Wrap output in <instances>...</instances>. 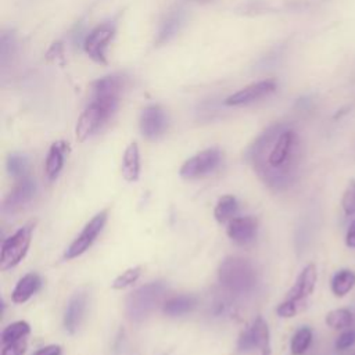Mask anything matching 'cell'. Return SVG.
I'll return each instance as SVG.
<instances>
[{"label":"cell","mask_w":355,"mask_h":355,"mask_svg":"<svg viewBox=\"0 0 355 355\" xmlns=\"http://www.w3.org/2000/svg\"><path fill=\"white\" fill-rule=\"evenodd\" d=\"M62 348L58 344H49L46 347L39 348L33 355H61Z\"/></svg>","instance_id":"obj_35"},{"label":"cell","mask_w":355,"mask_h":355,"mask_svg":"<svg viewBox=\"0 0 355 355\" xmlns=\"http://www.w3.org/2000/svg\"><path fill=\"white\" fill-rule=\"evenodd\" d=\"M28 348V341L26 338L12 341L10 344H4L1 348L0 355H24Z\"/></svg>","instance_id":"obj_32"},{"label":"cell","mask_w":355,"mask_h":355,"mask_svg":"<svg viewBox=\"0 0 355 355\" xmlns=\"http://www.w3.org/2000/svg\"><path fill=\"white\" fill-rule=\"evenodd\" d=\"M36 193H37L36 180L29 176L21 178L18 183L12 187V190L6 196L1 205L3 214L7 216H12L18 214L35 198Z\"/></svg>","instance_id":"obj_10"},{"label":"cell","mask_w":355,"mask_h":355,"mask_svg":"<svg viewBox=\"0 0 355 355\" xmlns=\"http://www.w3.org/2000/svg\"><path fill=\"white\" fill-rule=\"evenodd\" d=\"M126 78L121 73H112L98 78L92 83L93 98H112L118 100L122 89L125 87Z\"/></svg>","instance_id":"obj_16"},{"label":"cell","mask_w":355,"mask_h":355,"mask_svg":"<svg viewBox=\"0 0 355 355\" xmlns=\"http://www.w3.org/2000/svg\"><path fill=\"white\" fill-rule=\"evenodd\" d=\"M354 287H355V272L354 270L340 269L333 275L330 288L336 297L347 295Z\"/></svg>","instance_id":"obj_22"},{"label":"cell","mask_w":355,"mask_h":355,"mask_svg":"<svg viewBox=\"0 0 355 355\" xmlns=\"http://www.w3.org/2000/svg\"><path fill=\"white\" fill-rule=\"evenodd\" d=\"M141 275V266H130L122 273H119L111 283V287L114 290H123L130 286H133Z\"/></svg>","instance_id":"obj_28"},{"label":"cell","mask_w":355,"mask_h":355,"mask_svg":"<svg viewBox=\"0 0 355 355\" xmlns=\"http://www.w3.org/2000/svg\"><path fill=\"white\" fill-rule=\"evenodd\" d=\"M341 207L347 216L355 214V179H349L348 184L343 193Z\"/></svg>","instance_id":"obj_31"},{"label":"cell","mask_w":355,"mask_h":355,"mask_svg":"<svg viewBox=\"0 0 355 355\" xmlns=\"http://www.w3.org/2000/svg\"><path fill=\"white\" fill-rule=\"evenodd\" d=\"M220 161L222 153L219 148H205L186 159L179 169V175L184 180L200 179L212 173L220 165Z\"/></svg>","instance_id":"obj_9"},{"label":"cell","mask_w":355,"mask_h":355,"mask_svg":"<svg viewBox=\"0 0 355 355\" xmlns=\"http://www.w3.org/2000/svg\"><path fill=\"white\" fill-rule=\"evenodd\" d=\"M166 291V284L162 280L148 282L133 290L125 301V313L133 323H140L150 316L157 308Z\"/></svg>","instance_id":"obj_4"},{"label":"cell","mask_w":355,"mask_h":355,"mask_svg":"<svg viewBox=\"0 0 355 355\" xmlns=\"http://www.w3.org/2000/svg\"><path fill=\"white\" fill-rule=\"evenodd\" d=\"M183 19H184V14L182 10H173L172 12H169V15L161 24L155 43L164 44V43L169 42L179 32V29L183 24Z\"/></svg>","instance_id":"obj_21"},{"label":"cell","mask_w":355,"mask_h":355,"mask_svg":"<svg viewBox=\"0 0 355 355\" xmlns=\"http://www.w3.org/2000/svg\"><path fill=\"white\" fill-rule=\"evenodd\" d=\"M318 280L316 266L313 263H308L302 268L300 275L295 279V283L288 290L284 301H282L277 308L276 313L280 318L288 319L294 318L298 312H301L306 306V301L315 290Z\"/></svg>","instance_id":"obj_3"},{"label":"cell","mask_w":355,"mask_h":355,"mask_svg":"<svg viewBox=\"0 0 355 355\" xmlns=\"http://www.w3.org/2000/svg\"><path fill=\"white\" fill-rule=\"evenodd\" d=\"M108 219V209H101L97 212L82 229V232L72 240V243L64 251V259L69 261L85 254L93 243L97 240L98 234L103 232Z\"/></svg>","instance_id":"obj_8"},{"label":"cell","mask_w":355,"mask_h":355,"mask_svg":"<svg viewBox=\"0 0 355 355\" xmlns=\"http://www.w3.org/2000/svg\"><path fill=\"white\" fill-rule=\"evenodd\" d=\"M6 169L12 178H24L29 171V158L21 153H11L6 161Z\"/></svg>","instance_id":"obj_27"},{"label":"cell","mask_w":355,"mask_h":355,"mask_svg":"<svg viewBox=\"0 0 355 355\" xmlns=\"http://www.w3.org/2000/svg\"><path fill=\"white\" fill-rule=\"evenodd\" d=\"M345 245L349 248H355V219L349 223V227L345 234Z\"/></svg>","instance_id":"obj_36"},{"label":"cell","mask_w":355,"mask_h":355,"mask_svg":"<svg viewBox=\"0 0 355 355\" xmlns=\"http://www.w3.org/2000/svg\"><path fill=\"white\" fill-rule=\"evenodd\" d=\"M33 229L35 222H28L3 241L0 252V269L3 272L15 268L26 257L32 243Z\"/></svg>","instance_id":"obj_6"},{"label":"cell","mask_w":355,"mask_h":355,"mask_svg":"<svg viewBox=\"0 0 355 355\" xmlns=\"http://www.w3.org/2000/svg\"><path fill=\"white\" fill-rule=\"evenodd\" d=\"M354 344H355V329H348L337 337L334 347L338 351H344V349L352 347Z\"/></svg>","instance_id":"obj_33"},{"label":"cell","mask_w":355,"mask_h":355,"mask_svg":"<svg viewBox=\"0 0 355 355\" xmlns=\"http://www.w3.org/2000/svg\"><path fill=\"white\" fill-rule=\"evenodd\" d=\"M226 233L233 243L239 245H248L257 237L258 220L251 215L234 216L227 222Z\"/></svg>","instance_id":"obj_15"},{"label":"cell","mask_w":355,"mask_h":355,"mask_svg":"<svg viewBox=\"0 0 355 355\" xmlns=\"http://www.w3.org/2000/svg\"><path fill=\"white\" fill-rule=\"evenodd\" d=\"M140 132L147 140H157L168 128V115L158 104H150L143 108L139 121Z\"/></svg>","instance_id":"obj_12"},{"label":"cell","mask_w":355,"mask_h":355,"mask_svg":"<svg viewBox=\"0 0 355 355\" xmlns=\"http://www.w3.org/2000/svg\"><path fill=\"white\" fill-rule=\"evenodd\" d=\"M244 158L269 189L287 190L298 178V135L284 123H275L248 146Z\"/></svg>","instance_id":"obj_1"},{"label":"cell","mask_w":355,"mask_h":355,"mask_svg":"<svg viewBox=\"0 0 355 355\" xmlns=\"http://www.w3.org/2000/svg\"><path fill=\"white\" fill-rule=\"evenodd\" d=\"M239 211L237 198L232 194L222 196L214 208V216L218 223H226L236 216Z\"/></svg>","instance_id":"obj_23"},{"label":"cell","mask_w":355,"mask_h":355,"mask_svg":"<svg viewBox=\"0 0 355 355\" xmlns=\"http://www.w3.org/2000/svg\"><path fill=\"white\" fill-rule=\"evenodd\" d=\"M87 302H89V293L86 288H79L68 300L62 323L65 330L69 334H75L80 327L87 311Z\"/></svg>","instance_id":"obj_14"},{"label":"cell","mask_w":355,"mask_h":355,"mask_svg":"<svg viewBox=\"0 0 355 355\" xmlns=\"http://www.w3.org/2000/svg\"><path fill=\"white\" fill-rule=\"evenodd\" d=\"M42 287V277L35 273H26L15 284L12 293H11V300L15 304H24L29 298H32Z\"/></svg>","instance_id":"obj_19"},{"label":"cell","mask_w":355,"mask_h":355,"mask_svg":"<svg viewBox=\"0 0 355 355\" xmlns=\"http://www.w3.org/2000/svg\"><path fill=\"white\" fill-rule=\"evenodd\" d=\"M31 333V324L25 320H17L6 326L1 331V344H10L12 341H18L26 338Z\"/></svg>","instance_id":"obj_26"},{"label":"cell","mask_w":355,"mask_h":355,"mask_svg":"<svg viewBox=\"0 0 355 355\" xmlns=\"http://www.w3.org/2000/svg\"><path fill=\"white\" fill-rule=\"evenodd\" d=\"M115 35V28L112 24H101L96 26L90 33L85 37L83 49L86 54L97 64L105 65L107 64V55L105 50L108 44L111 43L112 37Z\"/></svg>","instance_id":"obj_11"},{"label":"cell","mask_w":355,"mask_h":355,"mask_svg":"<svg viewBox=\"0 0 355 355\" xmlns=\"http://www.w3.org/2000/svg\"><path fill=\"white\" fill-rule=\"evenodd\" d=\"M276 90V82L266 79V80H259L251 85L244 86L243 89L237 90L236 93L230 94L229 97L225 98V105L230 107H237V105H245L251 104L254 101H258L263 97H268Z\"/></svg>","instance_id":"obj_13"},{"label":"cell","mask_w":355,"mask_h":355,"mask_svg":"<svg viewBox=\"0 0 355 355\" xmlns=\"http://www.w3.org/2000/svg\"><path fill=\"white\" fill-rule=\"evenodd\" d=\"M15 33L12 31H4L1 33V42H0V62L1 67L6 68L8 60L15 53Z\"/></svg>","instance_id":"obj_29"},{"label":"cell","mask_w":355,"mask_h":355,"mask_svg":"<svg viewBox=\"0 0 355 355\" xmlns=\"http://www.w3.org/2000/svg\"><path fill=\"white\" fill-rule=\"evenodd\" d=\"M257 349L259 355H272L270 331L262 316H257L254 322L240 333L236 345V351L240 355H248Z\"/></svg>","instance_id":"obj_7"},{"label":"cell","mask_w":355,"mask_h":355,"mask_svg":"<svg viewBox=\"0 0 355 355\" xmlns=\"http://www.w3.org/2000/svg\"><path fill=\"white\" fill-rule=\"evenodd\" d=\"M62 50H64L62 43H61V42H55V43H53V44L50 46V49L47 50L46 58H47L49 61H57L58 58L62 57Z\"/></svg>","instance_id":"obj_34"},{"label":"cell","mask_w":355,"mask_h":355,"mask_svg":"<svg viewBox=\"0 0 355 355\" xmlns=\"http://www.w3.org/2000/svg\"><path fill=\"white\" fill-rule=\"evenodd\" d=\"M312 329L309 326H301L295 330L290 340V352L291 355H302L306 352L312 343Z\"/></svg>","instance_id":"obj_25"},{"label":"cell","mask_w":355,"mask_h":355,"mask_svg":"<svg viewBox=\"0 0 355 355\" xmlns=\"http://www.w3.org/2000/svg\"><path fill=\"white\" fill-rule=\"evenodd\" d=\"M68 153H69V144L65 140H57L50 146L49 153L46 155V161H44V172L50 182L58 178L60 172L64 168L65 157Z\"/></svg>","instance_id":"obj_17"},{"label":"cell","mask_w":355,"mask_h":355,"mask_svg":"<svg viewBox=\"0 0 355 355\" xmlns=\"http://www.w3.org/2000/svg\"><path fill=\"white\" fill-rule=\"evenodd\" d=\"M197 308V298L190 294H180L168 298L162 305V312L169 318H178L190 313Z\"/></svg>","instance_id":"obj_20"},{"label":"cell","mask_w":355,"mask_h":355,"mask_svg":"<svg viewBox=\"0 0 355 355\" xmlns=\"http://www.w3.org/2000/svg\"><path fill=\"white\" fill-rule=\"evenodd\" d=\"M324 322L329 327L334 330H343L348 329L354 323V313L348 308H337L331 309L326 313Z\"/></svg>","instance_id":"obj_24"},{"label":"cell","mask_w":355,"mask_h":355,"mask_svg":"<svg viewBox=\"0 0 355 355\" xmlns=\"http://www.w3.org/2000/svg\"><path fill=\"white\" fill-rule=\"evenodd\" d=\"M218 282L227 294L233 297H248L257 291L259 273L250 259L229 255L218 266Z\"/></svg>","instance_id":"obj_2"},{"label":"cell","mask_w":355,"mask_h":355,"mask_svg":"<svg viewBox=\"0 0 355 355\" xmlns=\"http://www.w3.org/2000/svg\"><path fill=\"white\" fill-rule=\"evenodd\" d=\"M297 105H298L301 110H308V108H311L312 101H311L309 97H302V98H300V100L297 101Z\"/></svg>","instance_id":"obj_37"},{"label":"cell","mask_w":355,"mask_h":355,"mask_svg":"<svg viewBox=\"0 0 355 355\" xmlns=\"http://www.w3.org/2000/svg\"><path fill=\"white\" fill-rule=\"evenodd\" d=\"M121 175L129 183H135L140 178V151L136 141L129 143L123 151Z\"/></svg>","instance_id":"obj_18"},{"label":"cell","mask_w":355,"mask_h":355,"mask_svg":"<svg viewBox=\"0 0 355 355\" xmlns=\"http://www.w3.org/2000/svg\"><path fill=\"white\" fill-rule=\"evenodd\" d=\"M209 309L215 316H232L236 313L234 304L226 295L216 297L209 305Z\"/></svg>","instance_id":"obj_30"},{"label":"cell","mask_w":355,"mask_h":355,"mask_svg":"<svg viewBox=\"0 0 355 355\" xmlns=\"http://www.w3.org/2000/svg\"><path fill=\"white\" fill-rule=\"evenodd\" d=\"M354 355H355V354H354Z\"/></svg>","instance_id":"obj_38"},{"label":"cell","mask_w":355,"mask_h":355,"mask_svg":"<svg viewBox=\"0 0 355 355\" xmlns=\"http://www.w3.org/2000/svg\"><path fill=\"white\" fill-rule=\"evenodd\" d=\"M118 107V100L93 98L92 103L82 111L75 126V137L83 143L97 133L107 121L112 116Z\"/></svg>","instance_id":"obj_5"}]
</instances>
